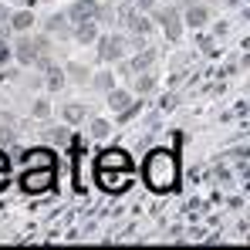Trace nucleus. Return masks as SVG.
Wrapping results in <instances>:
<instances>
[{
    "label": "nucleus",
    "mask_w": 250,
    "mask_h": 250,
    "mask_svg": "<svg viewBox=\"0 0 250 250\" xmlns=\"http://www.w3.org/2000/svg\"><path fill=\"white\" fill-rule=\"evenodd\" d=\"M135 88H139V91H152V88H156V82H152L149 75H142V78L135 82Z\"/></svg>",
    "instance_id": "19"
},
{
    "label": "nucleus",
    "mask_w": 250,
    "mask_h": 250,
    "mask_svg": "<svg viewBox=\"0 0 250 250\" xmlns=\"http://www.w3.org/2000/svg\"><path fill=\"white\" fill-rule=\"evenodd\" d=\"M84 119V105H78V102H71V105H64V122L78 125Z\"/></svg>",
    "instance_id": "13"
},
{
    "label": "nucleus",
    "mask_w": 250,
    "mask_h": 250,
    "mask_svg": "<svg viewBox=\"0 0 250 250\" xmlns=\"http://www.w3.org/2000/svg\"><path fill=\"white\" fill-rule=\"evenodd\" d=\"M51 183H54V166H31L24 169V176H21V189L24 193H44V189H51Z\"/></svg>",
    "instance_id": "2"
},
{
    "label": "nucleus",
    "mask_w": 250,
    "mask_h": 250,
    "mask_svg": "<svg viewBox=\"0 0 250 250\" xmlns=\"http://www.w3.org/2000/svg\"><path fill=\"white\" fill-rule=\"evenodd\" d=\"M91 135H95V139H105V135H108V122H105V119H95V122H91Z\"/></svg>",
    "instance_id": "17"
},
{
    "label": "nucleus",
    "mask_w": 250,
    "mask_h": 250,
    "mask_svg": "<svg viewBox=\"0 0 250 250\" xmlns=\"http://www.w3.org/2000/svg\"><path fill=\"white\" fill-rule=\"evenodd\" d=\"M108 105H112L119 115H125V112L132 108V95H128V91H108Z\"/></svg>",
    "instance_id": "9"
},
{
    "label": "nucleus",
    "mask_w": 250,
    "mask_h": 250,
    "mask_svg": "<svg viewBox=\"0 0 250 250\" xmlns=\"http://www.w3.org/2000/svg\"><path fill=\"white\" fill-rule=\"evenodd\" d=\"M186 21H189V27H203V24H207V10L193 3V7H189V14H186Z\"/></svg>",
    "instance_id": "14"
},
{
    "label": "nucleus",
    "mask_w": 250,
    "mask_h": 250,
    "mask_svg": "<svg viewBox=\"0 0 250 250\" xmlns=\"http://www.w3.org/2000/svg\"><path fill=\"white\" fill-rule=\"evenodd\" d=\"M44 75H47V78H44V84H47L51 91H58V88L64 84V71H61L58 64H47V68H44Z\"/></svg>",
    "instance_id": "10"
},
{
    "label": "nucleus",
    "mask_w": 250,
    "mask_h": 250,
    "mask_svg": "<svg viewBox=\"0 0 250 250\" xmlns=\"http://www.w3.org/2000/svg\"><path fill=\"white\" fill-rule=\"evenodd\" d=\"M41 54H47V41L44 38H17V44H14V58L21 61V64H38V58Z\"/></svg>",
    "instance_id": "3"
},
{
    "label": "nucleus",
    "mask_w": 250,
    "mask_h": 250,
    "mask_svg": "<svg viewBox=\"0 0 250 250\" xmlns=\"http://www.w3.org/2000/svg\"><path fill=\"white\" fill-rule=\"evenodd\" d=\"M10 17H14V14H10V7H3V3H0V24H10Z\"/></svg>",
    "instance_id": "21"
},
{
    "label": "nucleus",
    "mask_w": 250,
    "mask_h": 250,
    "mask_svg": "<svg viewBox=\"0 0 250 250\" xmlns=\"http://www.w3.org/2000/svg\"><path fill=\"white\" fill-rule=\"evenodd\" d=\"M125 3H135V7H142V10H149L156 0H125Z\"/></svg>",
    "instance_id": "22"
},
{
    "label": "nucleus",
    "mask_w": 250,
    "mask_h": 250,
    "mask_svg": "<svg viewBox=\"0 0 250 250\" xmlns=\"http://www.w3.org/2000/svg\"><path fill=\"white\" fill-rule=\"evenodd\" d=\"M95 34H98V31H95V21H84V24H75V38H78L82 44H91V41H95Z\"/></svg>",
    "instance_id": "12"
},
{
    "label": "nucleus",
    "mask_w": 250,
    "mask_h": 250,
    "mask_svg": "<svg viewBox=\"0 0 250 250\" xmlns=\"http://www.w3.org/2000/svg\"><path fill=\"white\" fill-rule=\"evenodd\" d=\"M179 3H186V7H193V3H196V0H179Z\"/></svg>",
    "instance_id": "25"
},
{
    "label": "nucleus",
    "mask_w": 250,
    "mask_h": 250,
    "mask_svg": "<svg viewBox=\"0 0 250 250\" xmlns=\"http://www.w3.org/2000/svg\"><path fill=\"white\" fill-rule=\"evenodd\" d=\"M21 163L27 169L31 166H54V152H51V149H31V152L21 156Z\"/></svg>",
    "instance_id": "7"
},
{
    "label": "nucleus",
    "mask_w": 250,
    "mask_h": 250,
    "mask_svg": "<svg viewBox=\"0 0 250 250\" xmlns=\"http://www.w3.org/2000/svg\"><path fill=\"white\" fill-rule=\"evenodd\" d=\"M176 176H179V166H176V156L166 152V149H156L149 159H146V183L152 189H172L176 186Z\"/></svg>",
    "instance_id": "1"
},
{
    "label": "nucleus",
    "mask_w": 250,
    "mask_h": 250,
    "mask_svg": "<svg viewBox=\"0 0 250 250\" xmlns=\"http://www.w3.org/2000/svg\"><path fill=\"white\" fill-rule=\"evenodd\" d=\"M0 169H7V156L3 152H0Z\"/></svg>",
    "instance_id": "24"
},
{
    "label": "nucleus",
    "mask_w": 250,
    "mask_h": 250,
    "mask_svg": "<svg viewBox=\"0 0 250 250\" xmlns=\"http://www.w3.org/2000/svg\"><path fill=\"white\" fill-rule=\"evenodd\" d=\"M159 21H163V27H166V34H169V41H176L179 34H183V24H179V14L172 10V7H166L163 14H159Z\"/></svg>",
    "instance_id": "8"
},
{
    "label": "nucleus",
    "mask_w": 250,
    "mask_h": 250,
    "mask_svg": "<svg viewBox=\"0 0 250 250\" xmlns=\"http://www.w3.org/2000/svg\"><path fill=\"white\" fill-rule=\"evenodd\" d=\"M47 115H51V105L47 102H38L34 105V119H47Z\"/></svg>",
    "instance_id": "18"
},
{
    "label": "nucleus",
    "mask_w": 250,
    "mask_h": 250,
    "mask_svg": "<svg viewBox=\"0 0 250 250\" xmlns=\"http://www.w3.org/2000/svg\"><path fill=\"white\" fill-rule=\"evenodd\" d=\"M132 166V159H128V152L125 149H105L102 156H98V169H115V172H128Z\"/></svg>",
    "instance_id": "4"
},
{
    "label": "nucleus",
    "mask_w": 250,
    "mask_h": 250,
    "mask_svg": "<svg viewBox=\"0 0 250 250\" xmlns=\"http://www.w3.org/2000/svg\"><path fill=\"white\" fill-rule=\"evenodd\" d=\"M3 183H7V169H0V189H3Z\"/></svg>",
    "instance_id": "23"
},
{
    "label": "nucleus",
    "mask_w": 250,
    "mask_h": 250,
    "mask_svg": "<svg viewBox=\"0 0 250 250\" xmlns=\"http://www.w3.org/2000/svg\"><path fill=\"white\" fill-rule=\"evenodd\" d=\"M152 58H156L152 51H142V54L132 61V71H142V68H149V64H152Z\"/></svg>",
    "instance_id": "16"
},
{
    "label": "nucleus",
    "mask_w": 250,
    "mask_h": 250,
    "mask_svg": "<svg viewBox=\"0 0 250 250\" xmlns=\"http://www.w3.org/2000/svg\"><path fill=\"white\" fill-rule=\"evenodd\" d=\"M64 21H68V17L54 14V17H51V21L44 24V27H47V34H64V31H68V24H64Z\"/></svg>",
    "instance_id": "15"
},
{
    "label": "nucleus",
    "mask_w": 250,
    "mask_h": 250,
    "mask_svg": "<svg viewBox=\"0 0 250 250\" xmlns=\"http://www.w3.org/2000/svg\"><path fill=\"white\" fill-rule=\"evenodd\" d=\"M125 51V41L119 38V34H112V38H102V44H98V58L102 61H119Z\"/></svg>",
    "instance_id": "6"
},
{
    "label": "nucleus",
    "mask_w": 250,
    "mask_h": 250,
    "mask_svg": "<svg viewBox=\"0 0 250 250\" xmlns=\"http://www.w3.org/2000/svg\"><path fill=\"white\" fill-rule=\"evenodd\" d=\"M95 84H98V88H108V91H112V75H98V78H95Z\"/></svg>",
    "instance_id": "20"
},
{
    "label": "nucleus",
    "mask_w": 250,
    "mask_h": 250,
    "mask_svg": "<svg viewBox=\"0 0 250 250\" xmlns=\"http://www.w3.org/2000/svg\"><path fill=\"white\" fill-rule=\"evenodd\" d=\"M31 24H34V14H31V10H17V14L10 17V27H14V31H31Z\"/></svg>",
    "instance_id": "11"
},
{
    "label": "nucleus",
    "mask_w": 250,
    "mask_h": 250,
    "mask_svg": "<svg viewBox=\"0 0 250 250\" xmlns=\"http://www.w3.org/2000/svg\"><path fill=\"white\" fill-rule=\"evenodd\" d=\"M98 3L95 0H75L71 3V10H68V21H75V24H84V21H98Z\"/></svg>",
    "instance_id": "5"
}]
</instances>
